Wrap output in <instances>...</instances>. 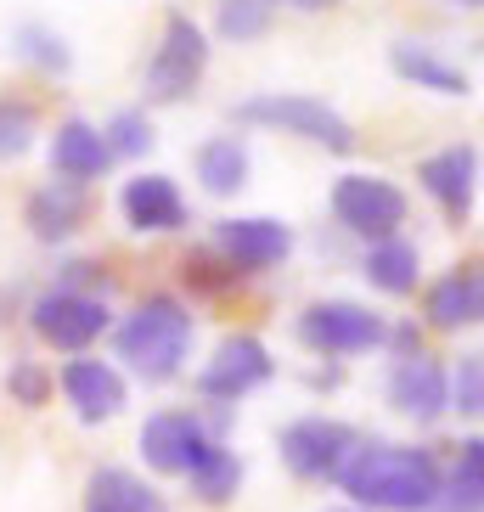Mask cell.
<instances>
[{"label": "cell", "instance_id": "cell-1", "mask_svg": "<svg viewBox=\"0 0 484 512\" xmlns=\"http://www.w3.org/2000/svg\"><path fill=\"white\" fill-rule=\"evenodd\" d=\"M338 484L349 501L372 512H434L445 473H439L434 451L372 439V445H355V456L338 467Z\"/></svg>", "mask_w": 484, "mask_h": 512}, {"label": "cell", "instance_id": "cell-2", "mask_svg": "<svg viewBox=\"0 0 484 512\" xmlns=\"http://www.w3.org/2000/svg\"><path fill=\"white\" fill-rule=\"evenodd\" d=\"M186 355H192V310L169 293L141 299L136 316L119 327V361H130L141 383H169Z\"/></svg>", "mask_w": 484, "mask_h": 512}, {"label": "cell", "instance_id": "cell-3", "mask_svg": "<svg viewBox=\"0 0 484 512\" xmlns=\"http://www.w3.org/2000/svg\"><path fill=\"white\" fill-rule=\"evenodd\" d=\"M242 124H271V130H288V136H304L327 152H355V124L338 113V107L316 102V96L299 91H259L237 107Z\"/></svg>", "mask_w": 484, "mask_h": 512}, {"label": "cell", "instance_id": "cell-4", "mask_svg": "<svg viewBox=\"0 0 484 512\" xmlns=\"http://www.w3.org/2000/svg\"><path fill=\"white\" fill-rule=\"evenodd\" d=\"M209 68V40L186 12H169L164 17V40L147 62V96L152 102H186L197 91V79Z\"/></svg>", "mask_w": 484, "mask_h": 512}, {"label": "cell", "instance_id": "cell-5", "mask_svg": "<svg viewBox=\"0 0 484 512\" xmlns=\"http://www.w3.org/2000/svg\"><path fill=\"white\" fill-rule=\"evenodd\" d=\"M355 445H361V434L338 417H299L276 434V451L293 479H338V467L355 456Z\"/></svg>", "mask_w": 484, "mask_h": 512}, {"label": "cell", "instance_id": "cell-6", "mask_svg": "<svg viewBox=\"0 0 484 512\" xmlns=\"http://www.w3.org/2000/svg\"><path fill=\"white\" fill-rule=\"evenodd\" d=\"M406 192L394 181H383V175H344V181L333 186V220L344 231H355V237H394V231L406 226Z\"/></svg>", "mask_w": 484, "mask_h": 512}, {"label": "cell", "instance_id": "cell-7", "mask_svg": "<svg viewBox=\"0 0 484 512\" xmlns=\"http://www.w3.org/2000/svg\"><path fill=\"white\" fill-rule=\"evenodd\" d=\"M383 316H372L366 304L355 299H321L299 316V338L316 355H366V349L383 344Z\"/></svg>", "mask_w": 484, "mask_h": 512}, {"label": "cell", "instance_id": "cell-8", "mask_svg": "<svg viewBox=\"0 0 484 512\" xmlns=\"http://www.w3.org/2000/svg\"><path fill=\"white\" fill-rule=\"evenodd\" d=\"M29 321H34V332L46 338L51 349H85V344H96L107 332V304L96 299V293H68V287H51V293H40L34 299V310H29Z\"/></svg>", "mask_w": 484, "mask_h": 512}, {"label": "cell", "instance_id": "cell-9", "mask_svg": "<svg viewBox=\"0 0 484 512\" xmlns=\"http://www.w3.org/2000/svg\"><path fill=\"white\" fill-rule=\"evenodd\" d=\"M214 254L226 259L237 276H254V271H271L293 254V231L271 214H248V220H220L214 226Z\"/></svg>", "mask_w": 484, "mask_h": 512}, {"label": "cell", "instance_id": "cell-10", "mask_svg": "<svg viewBox=\"0 0 484 512\" xmlns=\"http://www.w3.org/2000/svg\"><path fill=\"white\" fill-rule=\"evenodd\" d=\"M271 372H276L271 349L259 344L254 332H231L226 344L214 349V361L197 372V389H203V400H242L259 383H271Z\"/></svg>", "mask_w": 484, "mask_h": 512}, {"label": "cell", "instance_id": "cell-11", "mask_svg": "<svg viewBox=\"0 0 484 512\" xmlns=\"http://www.w3.org/2000/svg\"><path fill=\"white\" fill-rule=\"evenodd\" d=\"M389 406L400 411V417H417V422H434L439 411L451 406V377H445V366L434 361V355H400L389 372Z\"/></svg>", "mask_w": 484, "mask_h": 512}, {"label": "cell", "instance_id": "cell-12", "mask_svg": "<svg viewBox=\"0 0 484 512\" xmlns=\"http://www.w3.org/2000/svg\"><path fill=\"white\" fill-rule=\"evenodd\" d=\"M417 181H423V192L434 197L451 220H468V214H473V192H479V147L456 141V147L423 158Z\"/></svg>", "mask_w": 484, "mask_h": 512}, {"label": "cell", "instance_id": "cell-13", "mask_svg": "<svg viewBox=\"0 0 484 512\" xmlns=\"http://www.w3.org/2000/svg\"><path fill=\"white\" fill-rule=\"evenodd\" d=\"M203 451H209V434H203V422L192 411H158L141 428V456L158 473H192Z\"/></svg>", "mask_w": 484, "mask_h": 512}, {"label": "cell", "instance_id": "cell-14", "mask_svg": "<svg viewBox=\"0 0 484 512\" xmlns=\"http://www.w3.org/2000/svg\"><path fill=\"white\" fill-rule=\"evenodd\" d=\"M62 394H68V406L79 411V422H107L119 417L130 389H124L119 366L107 361H91V355H79V361L62 366Z\"/></svg>", "mask_w": 484, "mask_h": 512}, {"label": "cell", "instance_id": "cell-15", "mask_svg": "<svg viewBox=\"0 0 484 512\" xmlns=\"http://www.w3.org/2000/svg\"><path fill=\"white\" fill-rule=\"evenodd\" d=\"M119 209L136 231H181L186 226V197L169 175H136V181H124Z\"/></svg>", "mask_w": 484, "mask_h": 512}, {"label": "cell", "instance_id": "cell-16", "mask_svg": "<svg viewBox=\"0 0 484 512\" xmlns=\"http://www.w3.org/2000/svg\"><path fill=\"white\" fill-rule=\"evenodd\" d=\"M423 310H428V321H434L439 332L473 327V321L484 316V276H479V265H456V271H445L434 287H428Z\"/></svg>", "mask_w": 484, "mask_h": 512}, {"label": "cell", "instance_id": "cell-17", "mask_svg": "<svg viewBox=\"0 0 484 512\" xmlns=\"http://www.w3.org/2000/svg\"><path fill=\"white\" fill-rule=\"evenodd\" d=\"M107 164H113V152H107V141H102V130H96V124H85V119L57 124V136H51V169H57L68 186L96 181Z\"/></svg>", "mask_w": 484, "mask_h": 512}, {"label": "cell", "instance_id": "cell-18", "mask_svg": "<svg viewBox=\"0 0 484 512\" xmlns=\"http://www.w3.org/2000/svg\"><path fill=\"white\" fill-rule=\"evenodd\" d=\"M85 512H169V501L130 467H96L85 484Z\"/></svg>", "mask_w": 484, "mask_h": 512}, {"label": "cell", "instance_id": "cell-19", "mask_svg": "<svg viewBox=\"0 0 484 512\" xmlns=\"http://www.w3.org/2000/svg\"><path fill=\"white\" fill-rule=\"evenodd\" d=\"M85 214H91V203H85V186L51 181V186H40V192L29 197V231H34L40 242H68L79 226H85Z\"/></svg>", "mask_w": 484, "mask_h": 512}, {"label": "cell", "instance_id": "cell-20", "mask_svg": "<svg viewBox=\"0 0 484 512\" xmlns=\"http://www.w3.org/2000/svg\"><path fill=\"white\" fill-rule=\"evenodd\" d=\"M389 68L400 79H411L417 91H434V96H468L473 91V79L456 68V62H445L439 51L428 46H411V40H400V46L389 51Z\"/></svg>", "mask_w": 484, "mask_h": 512}, {"label": "cell", "instance_id": "cell-21", "mask_svg": "<svg viewBox=\"0 0 484 512\" xmlns=\"http://www.w3.org/2000/svg\"><path fill=\"white\" fill-rule=\"evenodd\" d=\"M417 276H423V259H417V248H411L406 237L372 242V254H366V282L378 287V293L406 299V293H417Z\"/></svg>", "mask_w": 484, "mask_h": 512}, {"label": "cell", "instance_id": "cell-22", "mask_svg": "<svg viewBox=\"0 0 484 512\" xmlns=\"http://www.w3.org/2000/svg\"><path fill=\"white\" fill-rule=\"evenodd\" d=\"M197 181L209 197H231L248 186V147L237 136H214L197 147Z\"/></svg>", "mask_w": 484, "mask_h": 512}, {"label": "cell", "instance_id": "cell-23", "mask_svg": "<svg viewBox=\"0 0 484 512\" xmlns=\"http://www.w3.org/2000/svg\"><path fill=\"white\" fill-rule=\"evenodd\" d=\"M186 479H192V496H197V501H209V507H226V501L242 490V456L226 451L220 439H209V451L197 456V467L186 473Z\"/></svg>", "mask_w": 484, "mask_h": 512}, {"label": "cell", "instance_id": "cell-24", "mask_svg": "<svg viewBox=\"0 0 484 512\" xmlns=\"http://www.w3.org/2000/svg\"><path fill=\"white\" fill-rule=\"evenodd\" d=\"M479 507H484V439H468L451 484L439 490L434 512H479Z\"/></svg>", "mask_w": 484, "mask_h": 512}, {"label": "cell", "instance_id": "cell-25", "mask_svg": "<svg viewBox=\"0 0 484 512\" xmlns=\"http://www.w3.org/2000/svg\"><path fill=\"white\" fill-rule=\"evenodd\" d=\"M12 51L23 62H34L40 74H68V68H74L68 40H62L57 29H46V23H17V29H12Z\"/></svg>", "mask_w": 484, "mask_h": 512}, {"label": "cell", "instance_id": "cell-26", "mask_svg": "<svg viewBox=\"0 0 484 512\" xmlns=\"http://www.w3.org/2000/svg\"><path fill=\"white\" fill-rule=\"evenodd\" d=\"M271 0H220V12H214V29L226 34V40H259V34L271 29Z\"/></svg>", "mask_w": 484, "mask_h": 512}, {"label": "cell", "instance_id": "cell-27", "mask_svg": "<svg viewBox=\"0 0 484 512\" xmlns=\"http://www.w3.org/2000/svg\"><path fill=\"white\" fill-rule=\"evenodd\" d=\"M40 136V119H34L29 102H12V96H0V158H23Z\"/></svg>", "mask_w": 484, "mask_h": 512}, {"label": "cell", "instance_id": "cell-28", "mask_svg": "<svg viewBox=\"0 0 484 512\" xmlns=\"http://www.w3.org/2000/svg\"><path fill=\"white\" fill-rule=\"evenodd\" d=\"M102 141H107V152H113V158H141V152L152 147V124H147V113H136V107L113 113V124L102 130Z\"/></svg>", "mask_w": 484, "mask_h": 512}, {"label": "cell", "instance_id": "cell-29", "mask_svg": "<svg viewBox=\"0 0 484 512\" xmlns=\"http://www.w3.org/2000/svg\"><path fill=\"white\" fill-rule=\"evenodd\" d=\"M6 394H12L17 406H46L51 400V372L40 361H12V372H6Z\"/></svg>", "mask_w": 484, "mask_h": 512}, {"label": "cell", "instance_id": "cell-30", "mask_svg": "<svg viewBox=\"0 0 484 512\" xmlns=\"http://www.w3.org/2000/svg\"><path fill=\"white\" fill-rule=\"evenodd\" d=\"M451 400H456L462 417H479L484 411V366H479V355H462V366H456V377H451Z\"/></svg>", "mask_w": 484, "mask_h": 512}, {"label": "cell", "instance_id": "cell-31", "mask_svg": "<svg viewBox=\"0 0 484 512\" xmlns=\"http://www.w3.org/2000/svg\"><path fill=\"white\" fill-rule=\"evenodd\" d=\"M271 6H293V12H327L338 0H271Z\"/></svg>", "mask_w": 484, "mask_h": 512}, {"label": "cell", "instance_id": "cell-32", "mask_svg": "<svg viewBox=\"0 0 484 512\" xmlns=\"http://www.w3.org/2000/svg\"><path fill=\"white\" fill-rule=\"evenodd\" d=\"M456 6H479V0H456Z\"/></svg>", "mask_w": 484, "mask_h": 512}]
</instances>
